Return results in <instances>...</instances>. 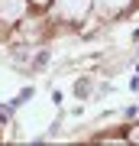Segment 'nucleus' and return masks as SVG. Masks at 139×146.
Listing matches in <instances>:
<instances>
[{
  "label": "nucleus",
  "mask_w": 139,
  "mask_h": 146,
  "mask_svg": "<svg viewBox=\"0 0 139 146\" xmlns=\"http://www.w3.org/2000/svg\"><path fill=\"white\" fill-rule=\"evenodd\" d=\"M94 0H52V10H55L62 20H84L91 13Z\"/></svg>",
  "instance_id": "obj_1"
},
{
  "label": "nucleus",
  "mask_w": 139,
  "mask_h": 146,
  "mask_svg": "<svg viewBox=\"0 0 139 146\" xmlns=\"http://www.w3.org/2000/svg\"><path fill=\"white\" fill-rule=\"evenodd\" d=\"M26 7L29 0H0V20L3 23H16L26 16Z\"/></svg>",
  "instance_id": "obj_2"
},
{
  "label": "nucleus",
  "mask_w": 139,
  "mask_h": 146,
  "mask_svg": "<svg viewBox=\"0 0 139 146\" xmlns=\"http://www.w3.org/2000/svg\"><path fill=\"white\" fill-rule=\"evenodd\" d=\"M94 3H97V10H100V13H107V16H110V13L126 10V7L133 3V0H94Z\"/></svg>",
  "instance_id": "obj_3"
},
{
  "label": "nucleus",
  "mask_w": 139,
  "mask_h": 146,
  "mask_svg": "<svg viewBox=\"0 0 139 146\" xmlns=\"http://www.w3.org/2000/svg\"><path fill=\"white\" fill-rule=\"evenodd\" d=\"M129 143H139V127H133V130H129Z\"/></svg>",
  "instance_id": "obj_4"
},
{
  "label": "nucleus",
  "mask_w": 139,
  "mask_h": 146,
  "mask_svg": "<svg viewBox=\"0 0 139 146\" xmlns=\"http://www.w3.org/2000/svg\"><path fill=\"white\" fill-rule=\"evenodd\" d=\"M29 3H36V7H45V3H52V0H29Z\"/></svg>",
  "instance_id": "obj_5"
}]
</instances>
